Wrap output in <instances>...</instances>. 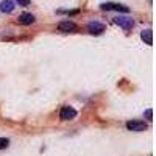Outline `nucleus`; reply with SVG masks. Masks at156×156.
<instances>
[{
    "label": "nucleus",
    "mask_w": 156,
    "mask_h": 156,
    "mask_svg": "<svg viewBox=\"0 0 156 156\" xmlns=\"http://www.w3.org/2000/svg\"><path fill=\"white\" fill-rule=\"evenodd\" d=\"M140 37H142V41H144L147 45L153 44V33H151V30H144L140 33Z\"/></svg>",
    "instance_id": "nucleus-9"
},
{
    "label": "nucleus",
    "mask_w": 156,
    "mask_h": 156,
    "mask_svg": "<svg viewBox=\"0 0 156 156\" xmlns=\"http://www.w3.org/2000/svg\"><path fill=\"white\" fill-rule=\"evenodd\" d=\"M0 11L6 12V14L12 12L14 11V2H12V0H3V2L0 3Z\"/></svg>",
    "instance_id": "nucleus-8"
},
{
    "label": "nucleus",
    "mask_w": 156,
    "mask_h": 156,
    "mask_svg": "<svg viewBox=\"0 0 156 156\" xmlns=\"http://www.w3.org/2000/svg\"><path fill=\"white\" fill-rule=\"evenodd\" d=\"M59 117H61V120H72L76 117V111L70 106H64L59 112Z\"/></svg>",
    "instance_id": "nucleus-5"
},
{
    "label": "nucleus",
    "mask_w": 156,
    "mask_h": 156,
    "mask_svg": "<svg viewBox=\"0 0 156 156\" xmlns=\"http://www.w3.org/2000/svg\"><path fill=\"white\" fill-rule=\"evenodd\" d=\"M58 30L64 31V33H72V31L76 30V25L72 20H62V22L58 23Z\"/></svg>",
    "instance_id": "nucleus-6"
},
{
    "label": "nucleus",
    "mask_w": 156,
    "mask_h": 156,
    "mask_svg": "<svg viewBox=\"0 0 156 156\" xmlns=\"http://www.w3.org/2000/svg\"><path fill=\"white\" fill-rule=\"evenodd\" d=\"M100 8H101V9H105V11H111V9H114V11H119V12H128V11H129L128 6H125V5H122V3H112V2L101 3Z\"/></svg>",
    "instance_id": "nucleus-1"
},
{
    "label": "nucleus",
    "mask_w": 156,
    "mask_h": 156,
    "mask_svg": "<svg viewBox=\"0 0 156 156\" xmlns=\"http://www.w3.org/2000/svg\"><path fill=\"white\" fill-rule=\"evenodd\" d=\"M33 22H34V16L31 12H22L19 16V23H22V25H31Z\"/></svg>",
    "instance_id": "nucleus-7"
},
{
    "label": "nucleus",
    "mask_w": 156,
    "mask_h": 156,
    "mask_svg": "<svg viewBox=\"0 0 156 156\" xmlns=\"http://www.w3.org/2000/svg\"><path fill=\"white\" fill-rule=\"evenodd\" d=\"M19 3V6H28L30 5V0H16Z\"/></svg>",
    "instance_id": "nucleus-11"
},
{
    "label": "nucleus",
    "mask_w": 156,
    "mask_h": 156,
    "mask_svg": "<svg viewBox=\"0 0 156 156\" xmlns=\"http://www.w3.org/2000/svg\"><path fill=\"white\" fill-rule=\"evenodd\" d=\"M105 30H106L105 23H101V22H98V20H92V22L87 23V31H89L90 34H101Z\"/></svg>",
    "instance_id": "nucleus-2"
},
{
    "label": "nucleus",
    "mask_w": 156,
    "mask_h": 156,
    "mask_svg": "<svg viewBox=\"0 0 156 156\" xmlns=\"http://www.w3.org/2000/svg\"><path fill=\"white\" fill-rule=\"evenodd\" d=\"M126 128L129 131H145L147 123L142 120H129V122H126Z\"/></svg>",
    "instance_id": "nucleus-4"
},
{
    "label": "nucleus",
    "mask_w": 156,
    "mask_h": 156,
    "mask_svg": "<svg viewBox=\"0 0 156 156\" xmlns=\"http://www.w3.org/2000/svg\"><path fill=\"white\" fill-rule=\"evenodd\" d=\"M114 23H115V25H119V27L123 28V30H131V28H133V25H134V22H133L131 17H125V16L115 17V19H114Z\"/></svg>",
    "instance_id": "nucleus-3"
},
{
    "label": "nucleus",
    "mask_w": 156,
    "mask_h": 156,
    "mask_svg": "<svg viewBox=\"0 0 156 156\" xmlns=\"http://www.w3.org/2000/svg\"><path fill=\"white\" fill-rule=\"evenodd\" d=\"M8 145H9V140H8L6 137H0V150L6 148Z\"/></svg>",
    "instance_id": "nucleus-10"
},
{
    "label": "nucleus",
    "mask_w": 156,
    "mask_h": 156,
    "mask_svg": "<svg viewBox=\"0 0 156 156\" xmlns=\"http://www.w3.org/2000/svg\"><path fill=\"white\" fill-rule=\"evenodd\" d=\"M145 115H147V119H148V120H151V115H153V111H151V109H147V111H145Z\"/></svg>",
    "instance_id": "nucleus-12"
}]
</instances>
